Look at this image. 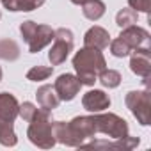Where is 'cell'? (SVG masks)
<instances>
[{"label":"cell","instance_id":"6da1fadb","mask_svg":"<svg viewBox=\"0 0 151 151\" xmlns=\"http://www.w3.org/2000/svg\"><path fill=\"white\" fill-rule=\"evenodd\" d=\"M73 68L77 71V78L82 86H94L98 75L107 68V60L101 50L84 46L73 57Z\"/></svg>","mask_w":151,"mask_h":151},{"label":"cell","instance_id":"7a4b0ae2","mask_svg":"<svg viewBox=\"0 0 151 151\" xmlns=\"http://www.w3.org/2000/svg\"><path fill=\"white\" fill-rule=\"evenodd\" d=\"M29 123L30 124H29V130H27V137L34 146H37L41 149H50V147L55 146L57 140L53 137L52 110L37 109Z\"/></svg>","mask_w":151,"mask_h":151},{"label":"cell","instance_id":"3957f363","mask_svg":"<svg viewBox=\"0 0 151 151\" xmlns=\"http://www.w3.org/2000/svg\"><path fill=\"white\" fill-rule=\"evenodd\" d=\"M20 34L23 36L25 43L29 45V52L37 53L53 41L55 30L50 25H37L36 22L27 20L20 25Z\"/></svg>","mask_w":151,"mask_h":151},{"label":"cell","instance_id":"277c9868","mask_svg":"<svg viewBox=\"0 0 151 151\" xmlns=\"http://www.w3.org/2000/svg\"><path fill=\"white\" fill-rule=\"evenodd\" d=\"M126 107L133 114V117L142 124L147 126L151 123V91L146 87L144 91H130L124 98Z\"/></svg>","mask_w":151,"mask_h":151},{"label":"cell","instance_id":"5b68a950","mask_svg":"<svg viewBox=\"0 0 151 151\" xmlns=\"http://www.w3.org/2000/svg\"><path fill=\"white\" fill-rule=\"evenodd\" d=\"M93 119H94V126H96L98 133H105L114 140L123 139V137L128 135V123L123 117H119L117 114H112V112L100 114V112H96L93 116Z\"/></svg>","mask_w":151,"mask_h":151},{"label":"cell","instance_id":"8992f818","mask_svg":"<svg viewBox=\"0 0 151 151\" xmlns=\"http://www.w3.org/2000/svg\"><path fill=\"white\" fill-rule=\"evenodd\" d=\"M73 50V32L66 27H60L55 30V36H53V45L48 52V60L52 66H59L62 64L69 52Z\"/></svg>","mask_w":151,"mask_h":151},{"label":"cell","instance_id":"52a82bcc","mask_svg":"<svg viewBox=\"0 0 151 151\" xmlns=\"http://www.w3.org/2000/svg\"><path fill=\"white\" fill-rule=\"evenodd\" d=\"M119 39H123L132 50H151V37L149 32L142 27L130 25L121 30Z\"/></svg>","mask_w":151,"mask_h":151},{"label":"cell","instance_id":"ba28073f","mask_svg":"<svg viewBox=\"0 0 151 151\" xmlns=\"http://www.w3.org/2000/svg\"><path fill=\"white\" fill-rule=\"evenodd\" d=\"M80 87H82L80 80L75 77V75H69V73L59 75L55 84H53V89H55L60 101H71L80 93Z\"/></svg>","mask_w":151,"mask_h":151},{"label":"cell","instance_id":"9c48e42d","mask_svg":"<svg viewBox=\"0 0 151 151\" xmlns=\"http://www.w3.org/2000/svg\"><path fill=\"white\" fill-rule=\"evenodd\" d=\"M130 69L140 78L151 77V50H133L130 57Z\"/></svg>","mask_w":151,"mask_h":151},{"label":"cell","instance_id":"30bf717a","mask_svg":"<svg viewBox=\"0 0 151 151\" xmlns=\"http://www.w3.org/2000/svg\"><path fill=\"white\" fill-rule=\"evenodd\" d=\"M82 105H84L86 110L96 114V112H103L105 109L110 107V98H109V94H107L105 91H101V89H93V91H89V93L84 94Z\"/></svg>","mask_w":151,"mask_h":151},{"label":"cell","instance_id":"8fae6325","mask_svg":"<svg viewBox=\"0 0 151 151\" xmlns=\"http://www.w3.org/2000/svg\"><path fill=\"white\" fill-rule=\"evenodd\" d=\"M20 112V103L14 94L11 93H0V119L14 123Z\"/></svg>","mask_w":151,"mask_h":151},{"label":"cell","instance_id":"7c38bea8","mask_svg":"<svg viewBox=\"0 0 151 151\" xmlns=\"http://www.w3.org/2000/svg\"><path fill=\"white\" fill-rule=\"evenodd\" d=\"M110 43V36L109 30H105L103 27H91L86 36H84V45L89 48H96V50H105Z\"/></svg>","mask_w":151,"mask_h":151},{"label":"cell","instance_id":"4fadbf2b","mask_svg":"<svg viewBox=\"0 0 151 151\" xmlns=\"http://www.w3.org/2000/svg\"><path fill=\"white\" fill-rule=\"evenodd\" d=\"M36 98H37L39 107L45 109V110H53V109H57L59 103H60V100H59V96H57L53 86H50V84L41 86V87L37 89V93H36Z\"/></svg>","mask_w":151,"mask_h":151},{"label":"cell","instance_id":"5bb4252c","mask_svg":"<svg viewBox=\"0 0 151 151\" xmlns=\"http://www.w3.org/2000/svg\"><path fill=\"white\" fill-rule=\"evenodd\" d=\"M105 4L101 0H87V2L82 4V13L87 20L91 22H98L103 14H105Z\"/></svg>","mask_w":151,"mask_h":151},{"label":"cell","instance_id":"9a60e30c","mask_svg":"<svg viewBox=\"0 0 151 151\" xmlns=\"http://www.w3.org/2000/svg\"><path fill=\"white\" fill-rule=\"evenodd\" d=\"M0 144L6 146V147H13L18 144V137L14 133L13 123L2 121V119H0Z\"/></svg>","mask_w":151,"mask_h":151},{"label":"cell","instance_id":"2e32d148","mask_svg":"<svg viewBox=\"0 0 151 151\" xmlns=\"http://www.w3.org/2000/svg\"><path fill=\"white\" fill-rule=\"evenodd\" d=\"M20 57V46L13 39H2L0 41V59L2 60H16Z\"/></svg>","mask_w":151,"mask_h":151},{"label":"cell","instance_id":"e0dca14e","mask_svg":"<svg viewBox=\"0 0 151 151\" xmlns=\"http://www.w3.org/2000/svg\"><path fill=\"white\" fill-rule=\"evenodd\" d=\"M98 80L101 82L103 87H109V89H116L119 84H121V73L116 71V69H103L100 75H98Z\"/></svg>","mask_w":151,"mask_h":151},{"label":"cell","instance_id":"ac0fdd59","mask_svg":"<svg viewBox=\"0 0 151 151\" xmlns=\"http://www.w3.org/2000/svg\"><path fill=\"white\" fill-rule=\"evenodd\" d=\"M137 20H139V13L133 11L132 7L121 9V11L116 14V23H117V27H121V29H126V27H130V25H137Z\"/></svg>","mask_w":151,"mask_h":151},{"label":"cell","instance_id":"d6986e66","mask_svg":"<svg viewBox=\"0 0 151 151\" xmlns=\"http://www.w3.org/2000/svg\"><path fill=\"white\" fill-rule=\"evenodd\" d=\"M52 73H53V66H34L27 71V80L41 82V80H46L48 77H52Z\"/></svg>","mask_w":151,"mask_h":151},{"label":"cell","instance_id":"ffe728a7","mask_svg":"<svg viewBox=\"0 0 151 151\" xmlns=\"http://www.w3.org/2000/svg\"><path fill=\"white\" fill-rule=\"evenodd\" d=\"M110 45V52H112V55L114 57H126V55H130V52H132V48L123 41V39H114V41H110L109 43Z\"/></svg>","mask_w":151,"mask_h":151},{"label":"cell","instance_id":"44dd1931","mask_svg":"<svg viewBox=\"0 0 151 151\" xmlns=\"http://www.w3.org/2000/svg\"><path fill=\"white\" fill-rule=\"evenodd\" d=\"M37 110V107L34 105V103H30V101H23L22 105H20V112H18V116L23 119V121H30L32 119V116H34V112Z\"/></svg>","mask_w":151,"mask_h":151},{"label":"cell","instance_id":"7402d4cb","mask_svg":"<svg viewBox=\"0 0 151 151\" xmlns=\"http://www.w3.org/2000/svg\"><path fill=\"white\" fill-rule=\"evenodd\" d=\"M46 0H18V11H23V13H30L37 7H41Z\"/></svg>","mask_w":151,"mask_h":151},{"label":"cell","instance_id":"603a6c76","mask_svg":"<svg viewBox=\"0 0 151 151\" xmlns=\"http://www.w3.org/2000/svg\"><path fill=\"white\" fill-rule=\"evenodd\" d=\"M128 6L133 11H137V13L149 14V11H151V0H128Z\"/></svg>","mask_w":151,"mask_h":151},{"label":"cell","instance_id":"cb8c5ba5","mask_svg":"<svg viewBox=\"0 0 151 151\" xmlns=\"http://www.w3.org/2000/svg\"><path fill=\"white\" fill-rule=\"evenodd\" d=\"M69 2H73V4H77V6H82L84 2H87V0H69Z\"/></svg>","mask_w":151,"mask_h":151},{"label":"cell","instance_id":"d4e9b609","mask_svg":"<svg viewBox=\"0 0 151 151\" xmlns=\"http://www.w3.org/2000/svg\"><path fill=\"white\" fill-rule=\"evenodd\" d=\"M2 75H4V73H2V68H0V80H2Z\"/></svg>","mask_w":151,"mask_h":151},{"label":"cell","instance_id":"484cf974","mask_svg":"<svg viewBox=\"0 0 151 151\" xmlns=\"http://www.w3.org/2000/svg\"><path fill=\"white\" fill-rule=\"evenodd\" d=\"M0 18H2V13H0Z\"/></svg>","mask_w":151,"mask_h":151},{"label":"cell","instance_id":"4316f807","mask_svg":"<svg viewBox=\"0 0 151 151\" xmlns=\"http://www.w3.org/2000/svg\"><path fill=\"white\" fill-rule=\"evenodd\" d=\"M0 2H4V0H0Z\"/></svg>","mask_w":151,"mask_h":151}]
</instances>
